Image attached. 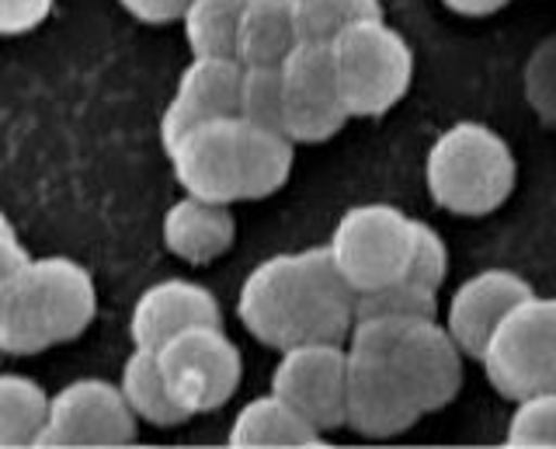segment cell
<instances>
[{
    "instance_id": "cell-18",
    "label": "cell",
    "mask_w": 556,
    "mask_h": 449,
    "mask_svg": "<svg viewBox=\"0 0 556 449\" xmlns=\"http://www.w3.org/2000/svg\"><path fill=\"white\" fill-rule=\"evenodd\" d=\"M237 153L243 199H265L286 185L292 171V136L282 129L254 126L237 115Z\"/></svg>"
},
{
    "instance_id": "cell-27",
    "label": "cell",
    "mask_w": 556,
    "mask_h": 449,
    "mask_svg": "<svg viewBox=\"0 0 556 449\" xmlns=\"http://www.w3.org/2000/svg\"><path fill=\"white\" fill-rule=\"evenodd\" d=\"M521 88H526L529 109L543 119L546 126H556V36L539 42L521 71Z\"/></svg>"
},
{
    "instance_id": "cell-28",
    "label": "cell",
    "mask_w": 556,
    "mask_h": 449,
    "mask_svg": "<svg viewBox=\"0 0 556 449\" xmlns=\"http://www.w3.org/2000/svg\"><path fill=\"white\" fill-rule=\"evenodd\" d=\"M448 272V251L445 240L434 234L428 223L414 220V245H410V265H407V279L421 283L428 289H439L445 283Z\"/></svg>"
},
{
    "instance_id": "cell-19",
    "label": "cell",
    "mask_w": 556,
    "mask_h": 449,
    "mask_svg": "<svg viewBox=\"0 0 556 449\" xmlns=\"http://www.w3.org/2000/svg\"><path fill=\"white\" fill-rule=\"evenodd\" d=\"M300 42L289 0H243L237 28L240 63H282L289 49Z\"/></svg>"
},
{
    "instance_id": "cell-3",
    "label": "cell",
    "mask_w": 556,
    "mask_h": 449,
    "mask_svg": "<svg viewBox=\"0 0 556 449\" xmlns=\"http://www.w3.org/2000/svg\"><path fill=\"white\" fill-rule=\"evenodd\" d=\"M515 153L483 123H456L431 144L425 178L434 205L456 216H486L511 196Z\"/></svg>"
},
{
    "instance_id": "cell-25",
    "label": "cell",
    "mask_w": 556,
    "mask_h": 449,
    "mask_svg": "<svg viewBox=\"0 0 556 449\" xmlns=\"http://www.w3.org/2000/svg\"><path fill=\"white\" fill-rule=\"evenodd\" d=\"M439 310V289H428L414 279H396L390 286H379L355 297V317L372 314H400V317H434Z\"/></svg>"
},
{
    "instance_id": "cell-17",
    "label": "cell",
    "mask_w": 556,
    "mask_h": 449,
    "mask_svg": "<svg viewBox=\"0 0 556 449\" xmlns=\"http://www.w3.org/2000/svg\"><path fill=\"white\" fill-rule=\"evenodd\" d=\"M230 446H324V432L275 390L248 401L230 425Z\"/></svg>"
},
{
    "instance_id": "cell-13",
    "label": "cell",
    "mask_w": 556,
    "mask_h": 449,
    "mask_svg": "<svg viewBox=\"0 0 556 449\" xmlns=\"http://www.w3.org/2000/svg\"><path fill=\"white\" fill-rule=\"evenodd\" d=\"M535 292L526 275L511 269H483L473 279H466L448 300V332L463 345L466 356L480 359L483 345L491 341L497 324L508 317V310Z\"/></svg>"
},
{
    "instance_id": "cell-8",
    "label": "cell",
    "mask_w": 556,
    "mask_h": 449,
    "mask_svg": "<svg viewBox=\"0 0 556 449\" xmlns=\"http://www.w3.org/2000/svg\"><path fill=\"white\" fill-rule=\"evenodd\" d=\"M278 66H282V88H286V115H282L286 136H292V144L330 140L352 119L341 98L330 42L300 39Z\"/></svg>"
},
{
    "instance_id": "cell-14",
    "label": "cell",
    "mask_w": 556,
    "mask_h": 449,
    "mask_svg": "<svg viewBox=\"0 0 556 449\" xmlns=\"http://www.w3.org/2000/svg\"><path fill=\"white\" fill-rule=\"evenodd\" d=\"M191 324H219V300L202 283L164 279L139 292L129 314V338L143 349H156Z\"/></svg>"
},
{
    "instance_id": "cell-11",
    "label": "cell",
    "mask_w": 556,
    "mask_h": 449,
    "mask_svg": "<svg viewBox=\"0 0 556 449\" xmlns=\"http://www.w3.org/2000/svg\"><path fill=\"white\" fill-rule=\"evenodd\" d=\"M271 390L306 414L320 432L344 425L348 408V345L300 341L282 349L271 370Z\"/></svg>"
},
{
    "instance_id": "cell-16",
    "label": "cell",
    "mask_w": 556,
    "mask_h": 449,
    "mask_svg": "<svg viewBox=\"0 0 556 449\" xmlns=\"http://www.w3.org/2000/svg\"><path fill=\"white\" fill-rule=\"evenodd\" d=\"M240 80H243V63L226 53H191L188 66L178 77V91L174 101L205 123V119H223L237 115L240 101Z\"/></svg>"
},
{
    "instance_id": "cell-2",
    "label": "cell",
    "mask_w": 556,
    "mask_h": 449,
    "mask_svg": "<svg viewBox=\"0 0 556 449\" xmlns=\"http://www.w3.org/2000/svg\"><path fill=\"white\" fill-rule=\"evenodd\" d=\"M98 289L74 258L49 254L0 283V349L31 356L49 345L74 341L94 321Z\"/></svg>"
},
{
    "instance_id": "cell-1",
    "label": "cell",
    "mask_w": 556,
    "mask_h": 449,
    "mask_svg": "<svg viewBox=\"0 0 556 449\" xmlns=\"http://www.w3.org/2000/svg\"><path fill=\"white\" fill-rule=\"evenodd\" d=\"M355 286L330 248L271 254L248 272L237 292V317L271 349L300 341H341L355 324Z\"/></svg>"
},
{
    "instance_id": "cell-5",
    "label": "cell",
    "mask_w": 556,
    "mask_h": 449,
    "mask_svg": "<svg viewBox=\"0 0 556 449\" xmlns=\"http://www.w3.org/2000/svg\"><path fill=\"white\" fill-rule=\"evenodd\" d=\"M483 373L501 397L556 390V297H535L508 310L480 352Z\"/></svg>"
},
{
    "instance_id": "cell-22",
    "label": "cell",
    "mask_w": 556,
    "mask_h": 449,
    "mask_svg": "<svg viewBox=\"0 0 556 449\" xmlns=\"http://www.w3.org/2000/svg\"><path fill=\"white\" fill-rule=\"evenodd\" d=\"M240 14H243V0H188L181 25L191 53L237 57Z\"/></svg>"
},
{
    "instance_id": "cell-31",
    "label": "cell",
    "mask_w": 556,
    "mask_h": 449,
    "mask_svg": "<svg viewBox=\"0 0 556 449\" xmlns=\"http://www.w3.org/2000/svg\"><path fill=\"white\" fill-rule=\"evenodd\" d=\"M118 4L147 25H167L174 18H181L188 0H118Z\"/></svg>"
},
{
    "instance_id": "cell-20",
    "label": "cell",
    "mask_w": 556,
    "mask_h": 449,
    "mask_svg": "<svg viewBox=\"0 0 556 449\" xmlns=\"http://www.w3.org/2000/svg\"><path fill=\"white\" fill-rule=\"evenodd\" d=\"M122 390H126L136 419L147 425L174 428L191 419V414L174 401V394L161 373V362H156V349L132 345V356L126 359V366H122Z\"/></svg>"
},
{
    "instance_id": "cell-15",
    "label": "cell",
    "mask_w": 556,
    "mask_h": 449,
    "mask_svg": "<svg viewBox=\"0 0 556 449\" xmlns=\"http://www.w3.org/2000/svg\"><path fill=\"white\" fill-rule=\"evenodd\" d=\"M164 245L170 254L191 265H205L233 248L237 223L230 202H213L202 196H185L164 213Z\"/></svg>"
},
{
    "instance_id": "cell-26",
    "label": "cell",
    "mask_w": 556,
    "mask_h": 449,
    "mask_svg": "<svg viewBox=\"0 0 556 449\" xmlns=\"http://www.w3.org/2000/svg\"><path fill=\"white\" fill-rule=\"evenodd\" d=\"M508 446H556V390H535L518 397L508 422Z\"/></svg>"
},
{
    "instance_id": "cell-4",
    "label": "cell",
    "mask_w": 556,
    "mask_h": 449,
    "mask_svg": "<svg viewBox=\"0 0 556 449\" xmlns=\"http://www.w3.org/2000/svg\"><path fill=\"white\" fill-rule=\"evenodd\" d=\"M341 98L352 115H382L407 95L414 53L407 39L382 14L358 18L330 39Z\"/></svg>"
},
{
    "instance_id": "cell-32",
    "label": "cell",
    "mask_w": 556,
    "mask_h": 449,
    "mask_svg": "<svg viewBox=\"0 0 556 449\" xmlns=\"http://www.w3.org/2000/svg\"><path fill=\"white\" fill-rule=\"evenodd\" d=\"M445 8H452L456 14H469V18H480V14H494L501 11L508 0H442Z\"/></svg>"
},
{
    "instance_id": "cell-23",
    "label": "cell",
    "mask_w": 556,
    "mask_h": 449,
    "mask_svg": "<svg viewBox=\"0 0 556 449\" xmlns=\"http://www.w3.org/2000/svg\"><path fill=\"white\" fill-rule=\"evenodd\" d=\"M237 115L248 119V123H254V126L282 129V115H286L282 66L278 63H243Z\"/></svg>"
},
{
    "instance_id": "cell-6",
    "label": "cell",
    "mask_w": 556,
    "mask_h": 449,
    "mask_svg": "<svg viewBox=\"0 0 556 449\" xmlns=\"http://www.w3.org/2000/svg\"><path fill=\"white\" fill-rule=\"evenodd\" d=\"M410 245L414 220L407 213L387 202H365L341 213L327 248L355 292H369L404 279L410 265Z\"/></svg>"
},
{
    "instance_id": "cell-12",
    "label": "cell",
    "mask_w": 556,
    "mask_h": 449,
    "mask_svg": "<svg viewBox=\"0 0 556 449\" xmlns=\"http://www.w3.org/2000/svg\"><path fill=\"white\" fill-rule=\"evenodd\" d=\"M167 158L188 196H202L213 202L243 199L240 196L237 115L205 119V123L191 126Z\"/></svg>"
},
{
    "instance_id": "cell-30",
    "label": "cell",
    "mask_w": 556,
    "mask_h": 449,
    "mask_svg": "<svg viewBox=\"0 0 556 449\" xmlns=\"http://www.w3.org/2000/svg\"><path fill=\"white\" fill-rule=\"evenodd\" d=\"M0 230H4V237H0V283H8V279H14V275H22L35 258L22 245V237H17L11 220L0 223Z\"/></svg>"
},
{
    "instance_id": "cell-24",
    "label": "cell",
    "mask_w": 556,
    "mask_h": 449,
    "mask_svg": "<svg viewBox=\"0 0 556 449\" xmlns=\"http://www.w3.org/2000/svg\"><path fill=\"white\" fill-rule=\"evenodd\" d=\"M289 8L300 39L313 42H330L352 22L382 14L379 0H289Z\"/></svg>"
},
{
    "instance_id": "cell-21",
    "label": "cell",
    "mask_w": 556,
    "mask_h": 449,
    "mask_svg": "<svg viewBox=\"0 0 556 449\" xmlns=\"http://www.w3.org/2000/svg\"><path fill=\"white\" fill-rule=\"evenodd\" d=\"M52 397L31 376H0V446H35L49 422Z\"/></svg>"
},
{
    "instance_id": "cell-29",
    "label": "cell",
    "mask_w": 556,
    "mask_h": 449,
    "mask_svg": "<svg viewBox=\"0 0 556 449\" xmlns=\"http://www.w3.org/2000/svg\"><path fill=\"white\" fill-rule=\"evenodd\" d=\"M52 0H0V32L4 36H22L35 25L46 22Z\"/></svg>"
},
{
    "instance_id": "cell-7",
    "label": "cell",
    "mask_w": 556,
    "mask_h": 449,
    "mask_svg": "<svg viewBox=\"0 0 556 449\" xmlns=\"http://www.w3.org/2000/svg\"><path fill=\"white\" fill-rule=\"evenodd\" d=\"M167 387L188 414L223 408L240 387V349L219 324H191L156 345Z\"/></svg>"
},
{
    "instance_id": "cell-9",
    "label": "cell",
    "mask_w": 556,
    "mask_h": 449,
    "mask_svg": "<svg viewBox=\"0 0 556 449\" xmlns=\"http://www.w3.org/2000/svg\"><path fill=\"white\" fill-rule=\"evenodd\" d=\"M348 408L344 425L369 439H390L407 432L421 408L400 379L393 359L379 345H365L348 338Z\"/></svg>"
},
{
    "instance_id": "cell-10",
    "label": "cell",
    "mask_w": 556,
    "mask_h": 449,
    "mask_svg": "<svg viewBox=\"0 0 556 449\" xmlns=\"http://www.w3.org/2000/svg\"><path fill=\"white\" fill-rule=\"evenodd\" d=\"M136 422L122 384L84 376L52 394L49 422L35 446H129Z\"/></svg>"
}]
</instances>
